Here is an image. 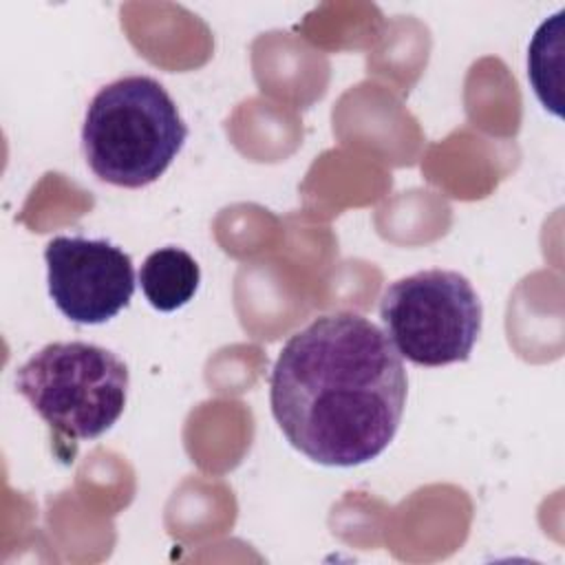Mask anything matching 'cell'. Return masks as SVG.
I'll return each mask as SVG.
<instances>
[{
	"label": "cell",
	"instance_id": "3",
	"mask_svg": "<svg viewBox=\"0 0 565 565\" xmlns=\"http://www.w3.org/2000/svg\"><path fill=\"white\" fill-rule=\"evenodd\" d=\"M128 366L90 342H51L15 371V388L66 441L97 439L121 417Z\"/></svg>",
	"mask_w": 565,
	"mask_h": 565
},
{
	"label": "cell",
	"instance_id": "4",
	"mask_svg": "<svg viewBox=\"0 0 565 565\" xmlns=\"http://www.w3.org/2000/svg\"><path fill=\"white\" fill-rule=\"evenodd\" d=\"M380 318L402 358L417 366H446L470 358L483 307L459 271L424 269L384 289Z\"/></svg>",
	"mask_w": 565,
	"mask_h": 565
},
{
	"label": "cell",
	"instance_id": "6",
	"mask_svg": "<svg viewBox=\"0 0 565 565\" xmlns=\"http://www.w3.org/2000/svg\"><path fill=\"white\" fill-rule=\"evenodd\" d=\"M201 282L196 260L181 247H161L148 254L139 269V285L157 311H177L188 305Z\"/></svg>",
	"mask_w": 565,
	"mask_h": 565
},
{
	"label": "cell",
	"instance_id": "2",
	"mask_svg": "<svg viewBox=\"0 0 565 565\" xmlns=\"http://www.w3.org/2000/svg\"><path fill=\"white\" fill-rule=\"evenodd\" d=\"M185 139L188 126L174 99L148 75H126L102 86L82 126V150L93 174L130 190L154 183Z\"/></svg>",
	"mask_w": 565,
	"mask_h": 565
},
{
	"label": "cell",
	"instance_id": "1",
	"mask_svg": "<svg viewBox=\"0 0 565 565\" xmlns=\"http://www.w3.org/2000/svg\"><path fill=\"white\" fill-rule=\"evenodd\" d=\"M408 377L388 335L351 311L324 313L294 333L269 377V406L307 459L351 468L393 441Z\"/></svg>",
	"mask_w": 565,
	"mask_h": 565
},
{
	"label": "cell",
	"instance_id": "5",
	"mask_svg": "<svg viewBox=\"0 0 565 565\" xmlns=\"http://www.w3.org/2000/svg\"><path fill=\"white\" fill-rule=\"evenodd\" d=\"M44 260L49 296L75 324H104L132 300V258L104 238L55 236Z\"/></svg>",
	"mask_w": 565,
	"mask_h": 565
}]
</instances>
